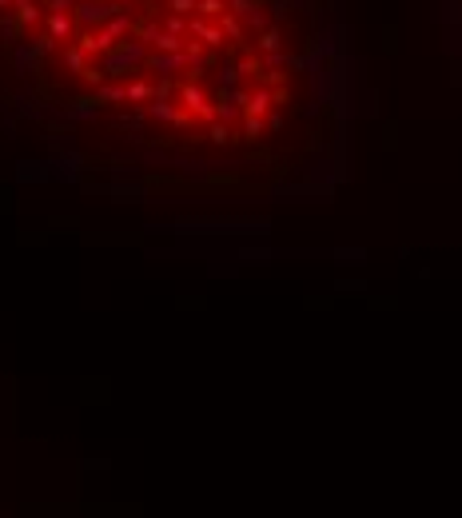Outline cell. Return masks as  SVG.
Instances as JSON below:
<instances>
[{"label":"cell","mask_w":462,"mask_h":518,"mask_svg":"<svg viewBox=\"0 0 462 518\" xmlns=\"http://www.w3.org/2000/svg\"><path fill=\"white\" fill-rule=\"evenodd\" d=\"M48 32H52V40H64L68 32H72V20H68V13H52L48 16Z\"/></svg>","instance_id":"7a4b0ae2"},{"label":"cell","mask_w":462,"mask_h":518,"mask_svg":"<svg viewBox=\"0 0 462 518\" xmlns=\"http://www.w3.org/2000/svg\"><path fill=\"white\" fill-rule=\"evenodd\" d=\"M259 52L263 56H279V52H283V32H279V28H263L259 32Z\"/></svg>","instance_id":"6da1fadb"},{"label":"cell","mask_w":462,"mask_h":518,"mask_svg":"<svg viewBox=\"0 0 462 518\" xmlns=\"http://www.w3.org/2000/svg\"><path fill=\"white\" fill-rule=\"evenodd\" d=\"M4 4H13V0H0V8H4Z\"/></svg>","instance_id":"277c9868"},{"label":"cell","mask_w":462,"mask_h":518,"mask_svg":"<svg viewBox=\"0 0 462 518\" xmlns=\"http://www.w3.org/2000/svg\"><path fill=\"white\" fill-rule=\"evenodd\" d=\"M219 32H224L227 40H239V36H243V20H239L236 13H224V16H219Z\"/></svg>","instance_id":"3957f363"}]
</instances>
